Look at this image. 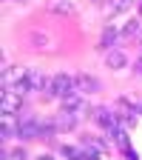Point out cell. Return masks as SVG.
<instances>
[{"label":"cell","mask_w":142,"mask_h":160,"mask_svg":"<svg viewBox=\"0 0 142 160\" xmlns=\"http://www.w3.org/2000/svg\"><path fill=\"white\" fill-rule=\"evenodd\" d=\"M46 92H48L51 97H57V100H63V97H68V94L77 92V77H74V74H66V72L51 74L48 89H46Z\"/></svg>","instance_id":"1"},{"label":"cell","mask_w":142,"mask_h":160,"mask_svg":"<svg viewBox=\"0 0 142 160\" xmlns=\"http://www.w3.org/2000/svg\"><path fill=\"white\" fill-rule=\"evenodd\" d=\"M94 120L99 123V129H103V132H108V134H114L119 126H122V120L117 117V112H114V109H108V106L94 109Z\"/></svg>","instance_id":"2"},{"label":"cell","mask_w":142,"mask_h":160,"mask_svg":"<svg viewBox=\"0 0 142 160\" xmlns=\"http://www.w3.org/2000/svg\"><path fill=\"white\" fill-rule=\"evenodd\" d=\"M23 100H26V94L20 92L17 86H6V89H3V112H9V114H20V109H23Z\"/></svg>","instance_id":"3"},{"label":"cell","mask_w":142,"mask_h":160,"mask_svg":"<svg viewBox=\"0 0 142 160\" xmlns=\"http://www.w3.org/2000/svg\"><path fill=\"white\" fill-rule=\"evenodd\" d=\"M20 140H40V117L20 114Z\"/></svg>","instance_id":"4"},{"label":"cell","mask_w":142,"mask_h":160,"mask_svg":"<svg viewBox=\"0 0 142 160\" xmlns=\"http://www.w3.org/2000/svg\"><path fill=\"white\" fill-rule=\"evenodd\" d=\"M26 74H29L26 66H9V63H3V89H6V86H20V83H26Z\"/></svg>","instance_id":"5"},{"label":"cell","mask_w":142,"mask_h":160,"mask_svg":"<svg viewBox=\"0 0 142 160\" xmlns=\"http://www.w3.org/2000/svg\"><path fill=\"white\" fill-rule=\"evenodd\" d=\"M48 80H51V77H46L40 69H29L26 86H29V92H46V89H48Z\"/></svg>","instance_id":"6"},{"label":"cell","mask_w":142,"mask_h":160,"mask_svg":"<svg viewBox=\"0 0 142 160\" xmlns=\"http://www.w3.org/2000/svg\"><path fill=\"white\" fill-rule=\"evenodd\" d=\"M74 77H77V92H80V94H94V92H99V80H97L94 74L80 72V74H74Z\"/></svg>","instance_id":"7"},{"label":"cell","mask_w":142,"mask_h":160,"mask_svg":"<svg viewBox=\"0 0 142 160\" xmlns=\"http://www.w3.org/2000/svg\"><path fill=\"white\" fill-rule=\"evenodd\" d=\"M54 117H57V129H60V132H71V129H77V123H80V117H77L74 112H68V109H60Z\"/></svg>","instance_id":"8"},{"label":"cell","mask_w":142,"mask_h":160,"mask_svg":"<svg viewBox=\"0 0 142 160\" xmlns=\"http://www.w3.org/2000/svg\"><path fill=\"white\" fill-rule=\"evenodd\" d=\"M105 66L114 69V72L125 69V66H128V54H125L122 49H108V54H105Z\"/></svg>","instance_id":"9"},{"label":"cell","mask_w":142,"mask_h":160,"mask_svg":"<svg viewBox=\"0 0 142 160\" xmlns=\"http://www.w3.org/2000/svg\"><path fill=\"white\" fill-rule=\"evenodd\" d=\"M17 134H20V114H9V112H3V140L17 137Z\"/></svg>","instance_id":"10"},{"label":"cell","mask_w":142,"mask_h":160,"mask_svg":"<svg viewBox=\"0 0 142 160\" xmlns=\"http://www.w3.org/2000/svg\"><path fill=\"white\" fill-rule=\"evenodd\" d=\"M57 132V117H40V140H51Z\"/></svg>","instance_id":"11"},{"label":"cell","mask_w":142,"mask_h":160,"mask_svg":"<svg viewBox=\"0 0 142 160\" xmlns=\"http://www.w3.org/2000/svg\"><path fill=\"white\" fill-rule=\"evenodd\" d=\"M48 9L54 14H63V17H74V12H77L71 0H48Z\"/></svg>","instance_id":"12"},{"label":"cell","mask_w":142,"mask_h":160,"mask_svg":"<svg viewBox=\"0 0 142 160\" xmlns=\"http://www.w3.org/2000/svg\"><path fill=\"white\" fill-rule=\"evenodd\" d=\"M117 37H122V32H119L117 26H111V23H108V29L103 32V37H99V49H105V52H108V49L117 43Z\"/></svg>","instance_id":"13"},{"label":"cell","mask_w":142,"mask_h":160,"mask_svg":"<svg viewBox=\"0 0 142 160\" xmlns=\"http://www.w3.org/2000/svg\"><path fill=\"white\" fill-rule=\"evenodd\" d=\"M3 160H29V154H26L23 146H14V149H6L3 152Z\"/></svg>","instance_id":"14"},{"label":"cell","mask_w":142,"mask_h":160,"mask_svg":"<svg viewBox=\"0 0 142 160\" xmlns=\"http://www.w3.org/2000/svg\"><path fill=\"white\" fill-rule=\"evenodd\" d=\"M31 49H51V40H48L46 34L34 32V34H31Z\"/></svg>","instance_id":"15"},{"label":"cell","mask_w":142,"mask_h":160,"mask_svg":"<svg viewBox=\"0 0 142 160\" xmlns=\"http://www.w3.org/2000/svg\"><path fill=\"white\" fill-rule=\"evenodd\" d=\"M119 32H122V34H139V32H142V29H139V20H136V17H131V20H128V23L119 29Z\"/></svg>","instance_id":"16"},{"label":"cell","mask_w":142,"mask_h":160,"mask_svg":"<svg viewBox=\"0 0 142 160\" xmlns=\"http://www.w3.org/2000/svg\"><path fill=\"white\" fill-rule=\"evenodd\" d=\"M128 6V0H111V3H108V14H114V12H122Z\"/></svg>","instance_id":"17"},{"label":"cell","mask_w":142,"mask_h":160,"mask_svg":"<svg viewBox=\"0 0 142 160\" xmlns=\"http://www.w3.org/2000/svg\"><path fill=\"white\" fill-rule=\"evenodd\" d=\"M134 72H136V74H142V57H139L136 63H134Z\"/></svg>","instance_id":"18"},{"label":"cell","mask_w":142,"mask_h":160,"mask_svg":"<svg viewBox=\"0 0 142 160\" xmlns=\"http://www.w3.org/2000/svg\"><path fill=\"white\" fill-rule=\"evenodd\" d=\"M136 37H139V40H142V32H139V34H136Z\"/></svg>","instance_id":"19"}]
</instances>
